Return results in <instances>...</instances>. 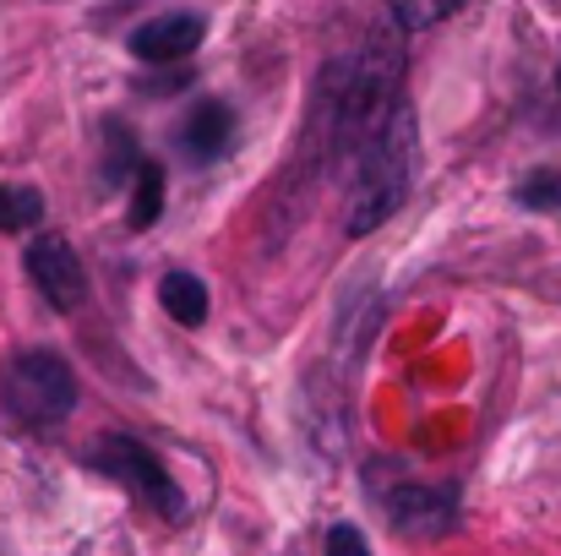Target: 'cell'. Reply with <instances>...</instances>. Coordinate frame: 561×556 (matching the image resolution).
Returning a JSON list of instances; mask_svg holds the SVG:
<instances>
[{
	"mask_svg": "<svg viewBox=\"0 0 561 556\" xmlns=\"http://www.w3.org/2000/svg\"><path fill=\"white\" fill-rule=\"evenodd\" d=\"M414 181V126H409V110H398L371 143L360 148L355 159V191H350V235H371L381 229Z\"/></svg>",
	"mask_w": 561,
	"mask_h": 556,
	"instance_id": "6da1fadb",
	"label": "cell"
},
{
	"mask_svg": "<svg viewBox=\"0 0 561 556\" xmlns=\"http://www.w3.org/2000/svg\"><path fill=\"white\" fill-rule=\"evenodd\" d=\"M0 404L16 425H55L77 409V371L55 350H22L0 371Z\"/></svg>",
	"mask_w": 561,
	"mask_h": 556,
	"instance_id": "7a4b0ae2",
	"label": "cell"
},
{
	"mask_svg": "<svg viewBox=\"0 0 561 556\" xmlns=\"http://www.w3.org/2000/svg\"><path fill=\"white\" fill-rule=\"evenodd\" d=\"M88 469H99L104 480L126 486L137 502H148V508H153V513H164V519H181V513H186V497H181V486L170 480V469H164V464H159L137 436H126V431H115V436L93 442Z\"/></svg>",
	"mask_w": 561,
	"mask_h": 556,
	"instance_id": "3957f363",
	"label": "cell"
},
{
	"mask_svg": "<svg viewBox=\"0 0 561 556\" xmlns=\"http://www.w3.org/2000/svg\"><path fill=\"white\" fill-rule=\"evenodd\" d=\"M27 279L55 311H77L88 300V273H82L71 240H60V235H38L27 246Z\"/></svg>",
	"mask_w": 561,
	"mask_h": 556,
	"instance_id": "277c9868",
	"label": "cell"
},
{
	"mask_svg": "<svg viewBox=\"0 0 561 556\" xmlns=\"http://www.w3.org/2000/svg\"><path fill=\"white\" fill-rule=\"evenodd\" d=\"M202 33H207V22H202V16H191V11H170V16H153V22H142V27L131 33V55H137V60H148V66H175V60L196 55Z\"/></svg>",
	"mask_w": 561,
	"mask_h": 556,
	"instance_id": "5b68a950",
	"label": "cell"
},
{
	"mask_svg": "<svg viewBox=\"0 0 561 556\" xmlns=\"http://www.w3.org/2000/svg\"><path fill=\"white\" fill-rule=\"evenodd\" d=\"M229 143H234V110L224 99H202L181 121V132H175V148H181V159H191V164H213Z\"/></svg>",
	"mask_w": 561,
	"mask_h": 556,
	"instance_id": "8992f818",
	"label": "cell"
},
{
	"mask_svg": "<svg viewBox=\"0 0 561 556\" xmlns=\"http://www.w3.org/2000/svg\"><path fill=\"white\" fill-rule=\"evenodd\" d=\"M392 524L409 530V535H436L453 524V491H436V486H398V497L387 502Z\"/></svg>",
	"mask_w": 561,
	"mask_h": 556,
	"instance_id": "52a82bcc",
	"label": "cell"
},
{
	"mask_svg": "<svg viewBox=\"0 0 561 556\" xmlns=\"http://www.w3.org/2000/svg\"><path fill=\"white\" fill-rule=\"evenodd\" d=\"M159 306L181 322V328H202L207 322V284L186 273V268H175V273H164L159 279Z\"/></svg>",
	"mask_w": 561,
	"mask_h": 556,
	"instance_id": "ba28073f",
	"label": "cell"
},
{
	"mask_svg": "<svg viewBox=\"0 0 561 556\" xmlns=\"http://www.w3.org/2000/svg\"><path fill=\"white\" fill-rule=\"evenodd\" d=\"M159 218H164V170L142 159L137 175H131V218H126V224L142 235V229H153Z\"/></svg>",
	"mask_w": 561,
	"mask_h": 556,
	"instance_id": "9c48e42d",
	"label": "cell"
},
{
	"mask_svg": "<svg viewBox=\"0 0 561 556\" xmlns=\"http://www.w3.org/2000/svg\"><path fill=\"white\" fill-rule=\"evenodd\" d=\"M44 218V196L33 185H0V229L16 235V229H33Z\"/></svg>",
	"mask_w": 561,
	"mask_h": 556,
	"instance_id": "30bf717a",
	"label": "cell"
},
{
	"mask_svg": "<svg viewBox=\"0 0 561 556\" xmlns=\"http://www.w3.org/2000/svg\"><path fill=\"white\" fill-rule=\"evenodd\" d=\"M463 0H387V11L398 16V27L420 33V27H436L442 16H453Z\"/></svg>",
	"mask_w": 561,
	"mask_h": 556,
	"instance_id": "8fae6325",
	"label": "cell"
},
{
	"mask_svg": "<svg viewBox=\"0 0 561 556\" xmlns=\"http://www.w3.org/2000/svg\"><path fill=\"white\" fill-rule=\"evenodd\" d=\"M104 143H110V159H104V185L126 181V175H137V148H131V137H126V126H115L110 121V132H104Z\"/></svg>",
	"mask_w": 561,
	"mask_h": 556,
	"instance_id": "7c38bea8",
	"label": "cell"
},
{
	"mask_svg": "<svg viewBox=\"0 0 561 556\" xmlns=\"http://www.w3.org/2000/svg\"><path fill=\"white\" fill-rule=\"evenodd\" d=\"M518 202L535 213H557L561 207V170H535L529 181L518 185Z\"/></svg>",
	"mask_w": 561,
	"mask_h": 556,
	"instance_id": "4fadbf2b",
	"label": "cell"
},
{
	"mask_svg": "<svg viewBox=\"0 0 561 556\" xmlns=\"http://www.w3.org/2000/svg\"><path fill=\"white\" fill-rule=\"evenodd\" d=\"M328 556H371V546L355 524H333L328 530Z\"/></svg>",
	"mask_w": 561,
	"mask_h": 556,
	"instance_id": "5bb4252c",
	"label": "cell"
}]
</instances>
